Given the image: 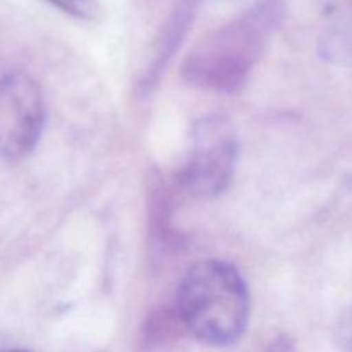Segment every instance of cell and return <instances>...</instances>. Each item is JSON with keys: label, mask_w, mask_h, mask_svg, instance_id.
Segmentation results:
<instances>
[{"label": "cell", "mask_w": 352, "mask_h": 352, "mask_svg": "<svg viewBox=\"0 0 352 352\" xmlns=\"http://www.w3.org/2000/svg\"><path fill=\"white\" fill-rule=\"evenodd\" d=\"M177 311L196 340L213 347L230 346L248 327L250 291L239 270L227 261H199L179 285Z\"/></svg>", "instance_id": "6da1fadb"}, {"label": "cell", "mask_w": 352, "mask_h": 352, "mask_svg": "<svg viewBox=\"0 0 352 352\" xmlns=\"http://www.w3.org/2000/svg\"><path fill=\"white\" fill-rule=\"evenodd\" d=\"M280 17L282 3L267 0L217 28L188 55L184 76L199 88L237 91L246 82L268 38L277 30Z\"/></svg>", "instance_id": "7a4b0ae2"}, {"label": "cell", "mask_w": 352, "mask_h": 352, "mask_svg": "<svg viewBox=\"0 0 352 352\" xmlns=\"http://www.w3.org/2000/svg\"><path fill=\"white\" fill-rule=\"evenodd\" d=\"M239 141L229 119L210 116L195 124L191 151L182 170V184L199 199L217 198L229 188L236 168Z\"/></svg>", "instance_id": "3957f363"}, {"label": "cell", "mask_w": 352, "mask_h": 352, "mask_svg": "<svg viewBox=\"0 0 352 352\" xmlns=\"http://www.w3.org/2000/svg\"><path fill=\"white\" fill-rule=\"evenodd\" d=\"M40 86L17 69H0V158L23 160L34 150L45 126Z\"/></svg>", "instance_id": "277c9868"}, {"label": "cell", "mask_w": 352, "mask_h": 352, "mask_svg": "<svg viewBox=\"0 0 352 352\" xmlns=\"http://www.w3.org/2000/svg\"><path fill=\"white\" fill-rule=\"evenodd\" d=\"M45 2L76 19L98 21L103 16L102 3L98 0H45Z\"/></svg>", "instance_id": "5b68a950"}, {"label": "cell", "mask_w": 352, "mask_h": 352, "mask_svg": "<svg viewBox=\"0 0 352 352\" xmlns=\"http://www.w3.org/2000/svg\"><path fill=\"white\" fill-rule=\"evenodd\" d=\"M337 48H344L352 54V9L344 12L337 19L336 26L332 30V38H330Z\"/></svg>", "instance_id": "8992f818"}, {"label": "cell", "mask_w": 352, "mask_h": 352, "mask_svg": "<svg viewBox=\"0 0 352 352\" xmlns=\"http://www.w3.org/2000/svg\"><path fill=\"white\" fill-rule=\"evenodd\" d=\"M337 340L344 352H352V309L342 316L337 329Z\"/></svg>", "instance_id": "52a82bcc"}, {"label": "cell", "mask_w": 352, "mask_h": 352, "mask_svg": "<svg viewBox=\"0 0 352 352\" xmlns=\"http://www.w3.org/2000/svg\"><path fill=\"white\" fill-rule=\"evenodd\" d=\"M6 352H30V351H23V349H12V351H6Z\"/></svg>", "instance_id": "ba28073f"}]
</instances>
